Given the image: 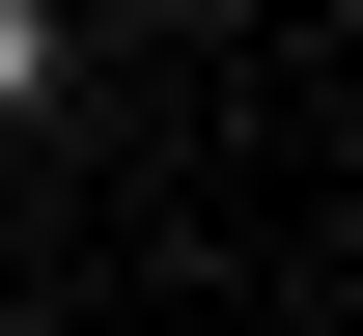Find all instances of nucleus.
<instances>
[{
  "label": "nucleus",
  "mask_w": 363,
  "mask_h": 336,
  "mask_svg": "<svg viewBox=\"0 0 363 336\" xmlns=\"http://www.w3.org/2000/svg\"><path fill=\"white\" fill-rule=\"evenodd\" d=\"M0 112H56V0H0Z\"/></svg>",
  "instance_id": "obj_1"
}]
</instances>
